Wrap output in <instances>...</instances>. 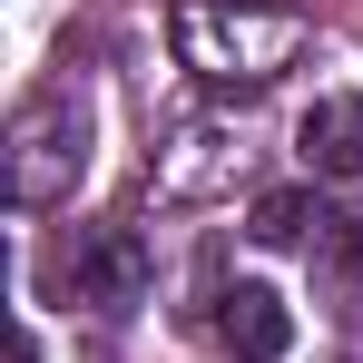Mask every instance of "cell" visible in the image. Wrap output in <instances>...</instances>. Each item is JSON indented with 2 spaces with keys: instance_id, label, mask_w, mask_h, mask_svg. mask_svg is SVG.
Returning a JSON list of instances; mask_svg holds the SVG:
<instances>
[{
  "instance_id": "1",
  "label": "cell",
  "mask_w": 363,
  "mask_h": 363,
  "mask_svg": "<svg viewBox=\"0 0 363 363\" xmlns=\"http://www.w3.org/2000/svg\"><path fill=\"white\" fill-rule=\"evenodd\" d=\"M167 40H177V60L196 69L206 89H255V79L295 69L304 20L295 10H265V0H177Z\"/></svg>"
},
{
  "instance_id": "2",
  "label": "cell",
  "mask_w": 363,
  "mask_h": 363,
  "mask_svg": "<svg viewBox=\"0 0 363 363\" xmlns=\"http://www.w3.org/2000/svg\"><path fill=\"white\" fill-rule=\"evenodd\" d=\"M89 167V108L79 99H30L10 118V196L20 206H60Z\"/></svg>"
},
{
  "instance_id": "3",
  "label": "cell",
  "mask_w": 363,
  "mask_h": 363,
  "mask_svg": "<svg viewBox=\"0 0 363 363\" xmlns=\"http://www.w3.org/2000/svg\"><path fill=\"white\" fill-rule=\"evenodd\" d=\"M69 285H79V304H138L147 295V245L128 226H89L69 245Z\"/></svg>"
},
{
  "instance_id": "4",
  "label": "cell",
  "mask_w": 363,
  "mask_h": 363,
  "mask_svg": "<svg viewBox=\"0 0 363 363\" xmlns=\"http://www.w3.org/2000/svg\"><path fill=\"white\" fill-rule=\"evenodd\" d=\"M216 334H226V354H236V363H285L295 314H285V295H275V285H236V295H226V314H216Z\"/></svg>"
},
{
  "instance_id": "5",
  "label": "cell",
  "mask_w": 363,
  "mask_h": 363,
  "mask_svg": "<svg viewBox=\"0 0 363 363\" xmlns=\"http://www.w3.org/2000/svg\"><path fill=\"white\" fill-rule=\"evenodd\" d=\"M304 157L324 167V177H363V99H314L304 108Z\"/></svg>"
},
{
  "instance_id": "6",
  "label": "cell",
  "mask_w": 363,
  "mask_h": 363,
  "mask_svg": "<svg viewBox=\"0 0 363 363\" xmlns=\"http://www.w3.org/2000/svg\"><path fill=\"white\" fill-rule=\"evenodd\" d=\"M304 226H334V216H324L304 186H285V196H265V206H255V226H245V236H255V245H304Z\"/></svg>"
}]
</instances>
